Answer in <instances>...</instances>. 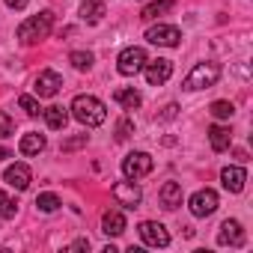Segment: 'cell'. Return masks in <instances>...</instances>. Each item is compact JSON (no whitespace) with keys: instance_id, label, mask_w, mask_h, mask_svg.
I'll list each match as a JSON object with an SVG mask.
<instances>
[{"instance_id":"cell-1","label":"cell","mask_w":253,"mask_h":253,"mask_svg":"<svg viewBox=\"0 0 253 253\" xmlns=\"http://www.w3.org/2000/svg\"><path fill=\"white\" fill-rule=\"evenodd\" d=\"M69 110L81 125H86V128H95V125H101L107 119V104L95 95H75Z\"/></svg>"},{"instance_id":"cell-2","label":"cell","mask_w":253,"mask_h":253,"mask_svg":"<svg viewBox=\"0 0 253 253\" xmlns=\"http://www.w3.org/2000/svg\"><path fill=\"white\" fill-rule=\"evenodd\" d=\"M51 27H54V12L51 9H42L39 15H30L27 21H21L18 39H21V45H36V42L48 39Z\"/></svg>"},{"instance_id":"cell-3","label":"cell","mask_w":253,"mask_h":253,"mask_svg":"<svg viewBox=\"0 0 253 253\" xmlns=\"http://www.w3.org/2000/svg\"><path fill=\"white\" fill-rule=\"evenodd\" d=\"M217 78H220V66L217 63H211V60H206V63H197L191 72H188V78H185V89H209V86H214L217 84Z\"/></svg>"},{"instance_id":"cell-4","label":"cell","mask_w":253,"mask_h":253,"mask_svg":"<svg viewBox=\"0 0 253 253\" xmlns=\"http://www.w3.org/2000/svg\"><path fill=\"white\" fill-rule=\"evenodd\" d=\"M146 51L140 48V45H128V48H122L119 51V57H116V69H119V75H125V78H134V75H140L143 72V66H146Z\"/></svg>"},{"instance_id":"cell-5","label":"cell","mask_w":253,"mask_h":253,"mask_svg":"<svg viewBox=\"0 0 253 253\" xmlns=\"http://www.w3.org/2000/svg\"><path fill=\"white\" fill-rule=\"evenodd\" d=\"M152 167H155V161H152L149 152H128V155L122 158V176H125V179H131V182L149 176Z\"/></svg>"},{"instance_id":"cell-6","label":"cell","mask_w":253,"mask_h":253,"mask_svg":"<svg viewBox=\"0 0 253 253\" xmlns=\"http://www.w3.org/2000/svg\"><path fill=\"white\" fill-rule=\"evenodd\" d=\"M217 206H220V200H217V191H211V188H200L188 200V209H191L194 217H209V214L217 211Z\"/></svg>"},{"instance_id":"cell-7","label":"cell","mask_w":253,"mask_h":253,"mask_svg":"<svg viewBox=\"0 0 253 253\" xmlns=\"http://www.w3.org/2000/svg\"><path fill=\"white\" fill-rule=\"evenodd\" d=\"M146 42L149 45H158V48H179L182 30L173 27V24H155V27L146 30Z\"/></svg>"},{"instance_id":"cell-8","label":"cell","mask_w":253,"mask_h":253,"mask_svg":"<svg viewBox=\"0 0 253 253\" xmlns=\"http://www.w3.org/2000/svg\"><path fill=\"white\" fill-rule=\"evenodd\" d=\"M110 191H113V200H116L122 209H137V206L143 203V191H140V185H134L131 179H128V182H116Z\"/></svg>"},{"instance_id":"cell-9","label":"cell","mask_w":253,"mask_h":253,"mask_svg":"<svg viewBox=\"0 0 253 253\" xmlns=\"http://www.w3.org/2000/svg\"><path fill=\"white\" fill-rule=\"evenodd\" d=\"M137 232H140V241L149 244V247H167V244H170V232H167V226L158 223V220H143V223L137 226Z\"/></svg>"},{"instance_id":"cell-10","label":"cell","mask_w":253,"mask_h":253,"mask_svg":"<svg viewBox=\"0 0 253 253\" xmlns=\"http://www.w3.org/2000/svg\"><path fill=\"white\" fill-rule=\"evenodd\" d=\"M143 75H146V81H149L152 86H161V84L170 81V75H173V63L164 60V57H158V60H146Z\"/></svg>"},{"instance_id":"cell-11","label":"cell","mask_w":253,"mask_h":253,"mask_svg":"<svg viewBox=\"0 0 253 253\" xmlns=\"http://www.w3.org/2000/svg\"><path fill=\"white\" fill-rule=\"evenodd\" d=\"M3 182H6L9 188H15V191H27V188H30V182H33V173H30V167H27V164L15 161V164H9V167H6Z\"/></svg>"},{"instance_id":"cell-12","label":"cell","mask_w":253,"mask_h":253,"mask_svg":"<svg viewBox=\"0 0 253 253\" xmlns=\"http://www.w3.org/2000/svg\"><path fill=\"white\" fill-rule=\"evenodd\" d=\"M60 86H63V78H60L54 69L39 72V78H36V95H39V98H54V95L60 92Z\"/></svg>"},{"instance_id":"cell-13","label":"cell","mask_w":253,"mask_h":253,"mask_svg":"<svg viewBox=\"0 0 253 253\" xmlns=\"http://www.w3.org/2000/svg\"><path fill=\"white\" fill-rule=\"evenodd\" d=\"M220 182H223V188H226L229 194H241V191H244V182H247V170L229 164V167L220 170Z\"/></svg>"},{"instance_id":"cell-14","label":"cell","mask_w":253,"mask_h":253,"mask_svg":"<svg viewBox=\"0 0 253 253\" xmlns=\"http://www.w3.org/2000/svg\"><path fill=\"white\" fill-rule=\"evenodd\" d=\"M247 241L244 229L238 220H223L220 223V232H217V244H229V247H241Z\"/></svg>"},{"instance_id":"cell-15","label":"cell","mask_w":253,"mask_h":253,"mask_svg":"<svg viewBox=\"0 0 253 253\" xmlns=\"http://www.w3.org/2000/svg\"><path fill=\"white\" fill-rule=\"evenodd\" d=\"M125 229H128V223H125V214L122 211H116V209H110V211H104V217H101V232L104 235H122Z\"/></svg>"},{"instance_id":"cell-16","label":"cell","mask_w":253,"mask_h":253,"mask_svg":"<svg viewBox=\"0 0 253 253\" xmlns=\"http://www.w3.org/2000/svg\"><path fill=\"white\" fill-rule=\"evenodd\" d=\"M113 101H116L119 107H125V110H137V107L143 104V95H140L134 86H119V89L113 92Z\"/></svg>"},{"instance_id":"cell-17","label":"cell","mask_w":253,"mask_h":253,"mask_svg":"<svg viewBox=\"0 0 253 253\" xmlns=\"http://www.w3.org/2000/svg\"><path fill=\"white\" fill-rule=\"evenodd\" d=\"M209 143L214 152H226L232 146V131L226 128V125H211L209 128Z\"/></svg>"},{"instance_id":"cell-18","label":"cell","mask_w":253,"mask_h":253,"mask_svg":"<svg viewBox=\"0 0 253 253\" xmlns=\"http://www.w3.org/2000/svg\"><path fill=\"white\" fill-rule=\"evenodd\" d=\"M158 200L164 209H179L182 206V185L179 182H164V188L158 191Z\"/></svg>"},{"instance_id":"cell-19","label":"cell","mask_w":253,"mask_h":253,"mask_svg":"<svg viewBox=\"0 0 253 253\" xmlns=\"http://www.w3.org/2000/svg\"><path fill=\"white\" fill-rule=\"evenodd\" d=\"M81 18L86 24H98L104 18V0H81Z\"/></svg>"},{"instance_id":"cell-20","label":"cell","mask_w":253,"mask_h":253,"mask_svg":"<svg viewBox=\"0 0 253 253\" xmlns=\"http://www.w3.org/2000/svg\"><path fill=\"white\" fill-rule=\"evenodd\" d=\"M45 134H39V131H27L24 137H21V143H18V149H21V155H39L42 149H45Z\"/></svg>"},{"instance_id":"cell-21","label":"cell","mask_w":253,"mask_h":253,"mask_svg":"<svg viewBox=\"0 0 253 253\" xmlns=\"http://www.w3.org/2000/svg\"><path fill=\"white\" fill-rule=\"evenodd\" d=\"M42 116H45V122H48V128H54V131L66 128V122H69V113H66V107H60V104H51V107H45V110H42Z\"/></svg>"},{"instance_id":"cell-22","label":"cell","mask_w":253,"mask_h":253,"mask_svg":"<svg viewBox=\"0 0 253 253\" xmlns=\"http://www.w3.org/2000/svg\"><path fill=\"white\" fill-rule=\"evenodd\" d=\"M173 6H176V0H152V3H146V6H143L140 18H143V21H152V18L164 15V12H170Z\"/></svg>"},{"instance_id":"cell-23","label":"cell","mask_w":253,"mask_h":253,"mask_svg":"<svg viewBox=\"0 0 253 253\" xmlns=\"http://www.w3.org/2000/svg\"><path fill=\"white\" fill-rule=\"evenodd\" d=\"M18 214V203L15 197H9L6 191H0V220H12Z\"/></svg>"},{"instance_id":"cell-24","label":"cell","mask_w":253,"mask_h":253,"mask_svg":"<svg viewBox=\"0 0 253 253\" xmlns=\"http://www.w3.org/2000/svg\"><path fill=\"white\" fill-rule=\"evenodd\" d=\"M69 63H72L78 72H89L92 63H95V57H92L89 51H72V54H69Z\"/></svg>"},{"instance_id":"cell-25","label":"cell","mask_w":253,"mask_h":253,"mask_svg":"<svg viewBox=\"0 0 253 253\" xmlns=\"http://www.w3.org/2000/svg\"><path fill=\"white\" fill-rule=\"evenodd\" d=\"M63 203H60V197L57 194H51V191H45V194H39L36 197V209L39 211H45V214H51V211H57Z\"/></svg>"},{"instance_id":"cell-26","label":"cell","mask_w":253,"mask_h":253,"mask_svg":"<svg viewBox=\"0 0 253 253\" xmlns=\"http://www.w3.org/2000/svg\"><path fill=\"white\" fill-rule=\"evenodd\" d=\"M209 113L214 116V119H232V113H235V107H232V101H211V107H209Z\"/></svg>"},{"instance_id":"cell-27","label":"cell","mask_w":253,"mask_h":253,"mask_svg":"<svg viewBox=\"0 0 253 253\" xmlns=\"http://www.w3.org/2000/svg\"><path fill=\"white\" fill-rule=\"evenodd\" d=\"M18 107H21V110H24L27 116H33V119H36V116L42 113V107H39V101H36L33 95H21V98H18Z\"/></svg>"},{"instance_id":"cell-28","label":"cell","mask_w":253,"mask_h":253,"mask_svg":"<svg viewBox=\"0 0 253 253\" xmlns=\"http://www.w3.org/2000/svg\"><path fill=\"white\" fill-rule=\"evenodd\" d=\"M15 134V122H12V116L6 113V110H0V140L3 137H12Z\"/></svg>"},{"instance_id":"cell-29","label":"cell","mask_w":253,"mask_h":253,"mask_svg":"<svg viewBox=\"0 0 253 253\" xmlns=\"http://www.w3.org/2000/svg\"><path fill=\"white\" fill-rule=\"evenodd\" d=\"M131 131H134V122L125 116V119H119V125H116V140H128L131 137Z\"/></svg>"},{"instance_id":"cell-30","label":"cell","mask_w":253,"mask_h":253,"mask_svg":"<svg viewBox=\"0 0 253 253\" xmlns=\"http://www.w3.org/2000/svg\"><path fill=\"white\" fill-rule=\"evenodd\" d=\"M86 140H89L86 134H78V137H72V140H66V143H63V149H66V152H72V149H78V146H84Z\"/></svg>"},{"instance_id":"cell-31","label":"cell","mask_w":253,"mask_h":253,"mask_svg":"<svg viewBox=\"0 0 253 253\" xmlns=\"http://www.w3.org/2000/svg\"><path fill=\"white\" fill-rule=\"evenodd\" d=\"M69 250H89V241H86V238H78V241H72Z\"/></svg>"},{"instance_id":"cell-32","label":"cell","mask_w":253,"mask_h":253,"mask_svg":"<svg viewBox=\"0 0 253 253\" xmlns=\"http://www.w3.org/2000/svg\"><path fill=\"white\" fill-rule=\"evenodd\" d=\"M3 3H6L9 9H24V6H27V0H3Z\"/></svg>"},{"instance_id":"cell-33","label":"cell","mask_w":253,"mask_h":253,"mask_svg":"<svg viewBox=\"0 0 253 253\" xmlns=\"http://www.w3.org/2000/svg\"><path fill=\"white\" fill-rule=\"evenodd\" d=\"M176 110H179L176 104H167V110H164V119H173V116H176Z\"/></svg>"},{"instance_id":"cell-34","label":"cell","mask_w":253,"mask_h":253,"mask_svg":"<svg viewBox=\"0 0 253 253\" xmlns=\"http://www.w3.org/2000/svg\"><path fill=\"white\" fill-rule=\"evenodd\" d=\"M6 158H12V152L6 146H0V161H6Z\"/></svg>"}]
</instances>
